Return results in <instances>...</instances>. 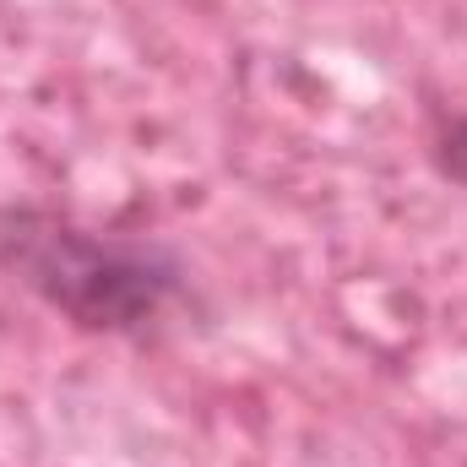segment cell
I'll return each instance as SVG.
<instances>
[{
    "instance_id": "cell-1",
    "label": "cell",
    "mask_w": 467,
    "mask_h": 467,
    "mask_svg": "<svg viewBox=\"0 0 467 467\" xmlns=\"http://www.w3.org/2000/svg\"><path fill=\"white\" fill-rule=\"evenodd\" d=\"M0 272L77 332L136 337L185 294V261L147 234L93 229L44 202H0Z\"/></svg>"
},
{
    "instance_id": "cell-2",
    "label": "cell",
    "mask_w": 467,
    "mask_h": 467,
    "mask_svg": "<svg viewBox=\"0 0 467 467\" xmlns=\"http://www.w3.org/2000/svg\"><path fill=\"white\" fill-rule=\"evenodd\" d=\"M430 163L441 180L467 191V109H435L430 125Z\"/></svg>"
}]
</instances>
